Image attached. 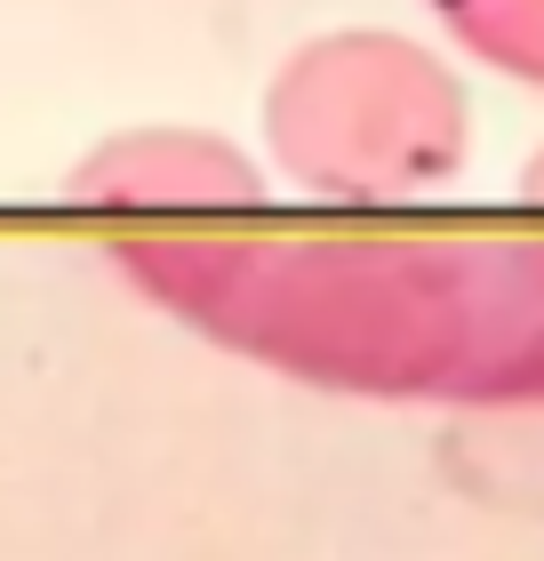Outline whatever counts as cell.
I'll return each mask as SVG.
<instances>
[{"label":"cell","instance_id":"1","mask_svg":"<svg viewBox=\"0 0 544 561\" xmlns=\"http://www.w3.org/2000/svg\"><path fill=\"white\" fill-rule=\"evenodd\" d=\"M113 257L193 329L352 393L544 401V241H273L120 233Z\"/></svg>","mask_w":544,"mask_h":561},{"label":"cell","instance_id":"2","mask_svg":"<svg viewBox=\"0 0 544 561\" xmlns=\"http://www.w3.org/2000/svg\"><path fill=\"white\" fill-rule=\"evenodd\" d=\"M273 145L328 193H417L456 169L464 96L425 48L345 33L321 41L273 89Z\"/></svg>","mask_w":544,"mask_h":561},{"label":"cell","instance_id":"3","mask_svg":"<svg viewBox=\"0 0 544 561\" xmlns=\"http://www.w3.org/2000/svg\"><path fill=\"white\" fill-rule=\"evenodd\" d=\"M432 9L488 65L521 72V81H544V0H432Z\"/></svg>","mask_w":544,"mask_h":561}]
</instances>
